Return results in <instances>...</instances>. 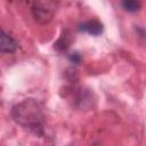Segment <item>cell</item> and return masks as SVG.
Wrapping results in <instances>:
<instances>
[{
    "instance_id": "6",
    "label": "cell",
    "mask_w": 146,
    "mask_h": 146,
    "mask_svg": "<svg viewBox=\"0 0 146 146\" xmlns=\"http://www.w3.org/2000/svg\"><path fill=\"white\" fill-rule=\"evenodd\" d=\"M121 6L128 13H136L141 7L140 2L139 1H136V0H124V1L121 2Z\"/></svg>"
},
{
    "instance_id": "1",
    "label": "cell",
    "mask_w": 146,
    "mask_h": 146,
    "mask_svg": "<svg viewBox=\"0 0 146 146\" xmlns=\"http://www.w3.org/2000/svg\"><path fill=\"white\" fill-rule=\"evenodd\" d=\"M14 121L36 136L43 133V112L41 105L33 98H27L11 108Z\"/></svg>"
},
{
    "instance_id": "4",
    "label": "cell",
    "mask_w": 146,
    "mask_h": 146,
    "mask_svg": "<svg viewBox=\"0 0 146 146\" xmlns=\"http://www.w3.org/2000/svg\"><path fill=\"white\" fill-rule=\"evenodd\" d=\"M80 31L82 32H87L88 34L90 35H94V36H97L99 34L103 33V24L97 21V19H91V21H88V22H84L80 25Z\"/></svg>"
},
{
    "instance_id": "8",
    "label": "cell",
    "mask_w": 146,
    "mask_h": 146,
    "mask_svg": "<svg viewBox=\"0 0 146 146\" xmlns=\"http://www.w3.org/2000/svg\"><path fill=\"white\" fill-rule=\"evenodd\" d=\"M92 146H97V145H96V144H94V145H92Z\"/></svg>"
},
{
    "instance_id": "3",
    "label": "cell",
    "mask_w": 146,
    "mask_h": 146,
    "mask_svg": "<svg viewBox=\"0 0 146 146\" xmlns=\"http://www.w3.org/2000/svg\"><path fill=\"white\" fill-rule=\"evenodd\" d=\"M18 48V44L16 42V40L10 36L9 34H7L3 30H1V35H0V50L2 52H15Z\"/></svg>"
},
{
    "instance_id": "2",
    "label": "cell",
    "mask_w": 146,
    "mask_h": 146,
    "mask_svg": "<svg viewBox=\"0 0 146 146\" xmlns=\"http://www.w3.org/2000/svg\"><path fill=\"white\" fill-rule=\"evenodd\" d=\"M56 10V5L52 1H35L32 5V15L33 18L39 24H47L49 23Z\"/></svg>"
},
{
    "instance_id": "5",
    "label": "cell",
    "mask_w": 146,
    "mask_h": 146,
    "mask_svg": "<svg viewBox=\"0 0 146 146\" xmlns=\"http://www.w3.org/2000/svg\"><path fill=\"white\" fill-rule=\"evenodd\" d=\"M71 44V35L67 33V32H64L60 38L54 43V48L59 50V51H63V50H66Z\"/></svg>"
},
{
    "instance_id": "7",
    "label": "cell",
    "mask_w": 146,
    "mask_h": 146,
    "mask_svg": "<svg viewBox=\"0 0 146 146\" xmlns=\"http://www.w3.org/2000/svg\"><path fill=\"white\" fill-rule=\"evenodd\" d=\"M68 59L73 63V64H79L81 62V55L79 52H72L68 55Z\"/></svg>"
}]
</instances>
